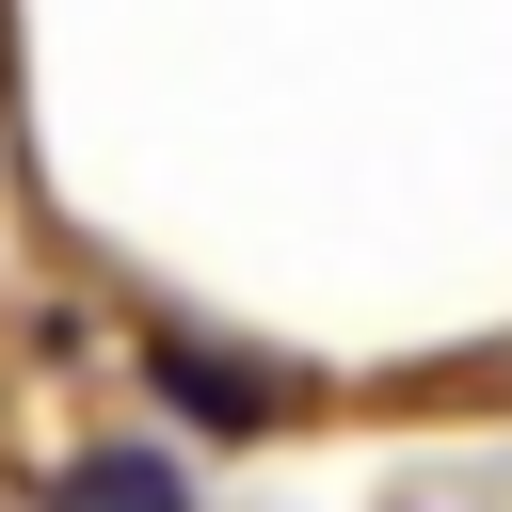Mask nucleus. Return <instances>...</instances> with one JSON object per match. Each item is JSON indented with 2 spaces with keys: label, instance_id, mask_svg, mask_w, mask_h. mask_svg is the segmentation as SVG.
Returning <instances> with one entry per match:
<instances>
[{
  "label": "nucleus",
  "instance_id": "obj_2",
  "mask_svg": "<svg viewBox=\"0 0 512 512\" xmlns=\"http://www.w3.org/2000/svg\"><path fill=\"white\" fill-rule=\"evenodd\" d=\"M48 512H176V464H144V448H96V464H64V496Z\"/></svg>",
  "mask_w": 512,
  "mask_h": 512
},
{
  "label": "nucleus",
  "instance_id": "obj_1",
  "mask_svg": "<svg viewBox=\"0 0 512 512\" xmlns=\"http://www.w3.org/2000/svg\"><path fill=\"white\" fill-rule=\"evenodd\" d=\"M144 368H160V384H176V400H192V416H208V432H256V416H272V400H288V384H272V368H240V352H192V336H160V352H144Z\"/></svg>",
  "mask_w": 512,
  "mask_h": 512
}]
</instances>
